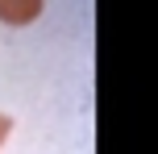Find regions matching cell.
Masks as SVG:
<instances>
[{
    "label": "cell",
    "mask_w": 158,
    "mask_h": 154,
    "mask_svg": "<svg viewBox=\"0 0 158 154\" xmlns=\"http://www.w3.org/2000/svg\"><path fill=\"white\" fill-rule=\"evenodd\" d=\"M42 8H46V0H0V25H13V29L33 25Z\"/></svg>",
    "instance_id": "1"
},
{
    "label": "cell",
    "mask_w": 158,
    "mask_h": 154,
    "mask_svg": "<svg viewBox=\"0 0 158 154\" xmlns=\"http://www.w3.org/2000/svg\"><path fill=\"white\" fill-rule=\"evenodd\" d=\"M8 133H13V117H8V113H0V146L8 142Z\"/></svg>",
    "instance_id": "2"
}]
</instances>
